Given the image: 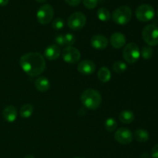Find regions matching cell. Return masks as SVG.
<instances>
[{
	"mask_svg": "<svg viewBox=\"0 0 158 158\" xmlns=\"http://www.w3.org/2000/svg\"><path fill=\"white\" fill-rule=\"evenodd\" d=\"M19 63L22 69L32 77L43 73L46 66L43 56L37 52H27L23 55Z\"/></svg>",
	"mask_w": 158,
	"mask_h": 158,
	"instance_id": "cell-1",
	"label": "cell"
},
{
	"mask_svg": "<svg viewBox=\"0 0 158 158\" xmlns=\"http://www.w3.org/2000/svg\"><path fill=\"white\" fill-rule=\"evenodd\" d=\"M80 100L85 107L95 110L101 104L102 97L99 91L94 89H86L82 93Z\"/></svg>",
	"mask_w": 158,
	"mask_h": 158,
	"instance_id": "cell-2",
	"label": "cell"
},
{
	"mask_svg": "<svg viewBox=\"0 0 158 158\" xmlns=\"http://www.w3.org/2000/svg\"><path fill=\"white\" fill-rule=\"evenodd\" d=\"M132 18V11L129 6H122L116 9L112 15L113 21L120 26L127 25Z\"/></svg>",
	"mask_w": 158,
	"mask_h": 158,
	"instance_id": "cell-3",
	"label": "cell"
},
{
	"mask_svg": "<svg viewBox=\"0 0 158 158\" xmlns=\"http://www.w3.org/2000/svg\"><path fill=\"white\" fill-rule=\"evenodd\" d=\"M142 37L149 46H155L158 44V27L155 25H148L142 31Z\"/></svg>",
	"mask_w": 158,
	"mask_h": 158,
	"instance_id": "cell-4",
	"label": "cell"
},
{
	"mask_svg": "<svg viewBox=\"0 0 158 158\" xmlns=\"http://www.w3.org/2000/svg\"><path fill=\"white\" fill-rule=\"evenodd\" d=\"M123 56L127 63L131 64L136 63L140 56L139 46L134 43H128L123 50Z\"/></svg>",
	"mask_w": 158,
	"mask_h": 158,
	"instance_id": "cell-5",
	"label": "cell"
},
{
	"mask_svg": "<svg viewBox=\"0 0 158 158\" xmlns=\"http://www.w3.org/2000/svg\"><path fill=\"white\" fill-rule=\"evenodd\" d=\"M135 15L139 21L146 23L154 19L155 15V11L151 5L143 4L137 8Z\"/></svg>",
	"mask_w": 158,
	"mask_h": 158,
	"instance_id": "cell-6",
	"label": "cell"
},
{
	"mask_svg": "<svg viewBox=\"0 0 158 158\" xmlns=\"http://www.w3.org/2000/svg\"><path fill=\"white\" fill-rule=\"evenodd\" d=\"M54 15V9L49 4L43 5L39 9L36 13V18L39 23L42 25H47L52 20Z\"/></svg>",
	"mask_w": 158,
	"mask_h": 158,
	"instance_id": "cell-7",
	"label": "cell"
},
{
	"mask_svg": "<svg viewBox=\"0 0 158 158\" xmlns=\"http://www.w3.org/2000/svg\"><path fill=\"white\" fill-rule=\"evenodd\" d=\"M86 22V17L83 12H76L71 14L67 20V25L69 29L73 30H80L85 26Z\"/></svg>",
	"mask_w": 158,
	"mask_h": 158,
	"instance_id": "cell-8",
	"label": "cell"
},
{
	"mask_svg": "<svg viewBox=\"0 0 158 158\" xmlns=\"http://www.w3.org/2000/svg\"><path fill=\"white\" fill-rule=\"evenodd\" d=\"M62 57L66 63L76 64L80 60V52L73 46H67L62 51Z\"/></svg>",
	"mask_w": 158,
	"mask_h": 158,
	"instance_id": "cell-9",
	"label": "cell"
},
{
	"mask_svg": "<svg viewBox=\"0 0 158 158\" xmlns=\"http://www.w3.org/2000/svg\"><path fill=\"white\" fill-rule=\"evenodd\" d=\"M114 138H115V140L118 143L126 145L129 144V143H131L132 142L133 138H134V135H133L132 132L129 129L122 127L116 131Z\"/></svg>",
	"mask_w": 158,
	"mask_h": 158,
	"instance_id": "cell-10",
	"label": "cell"
},
{
	"mask_svg": "<svg viewBox=\"0 0 158 158\" xmlns=\"http://www.w3.org/2000/svg\"><path fill=\"white\" fill-rule=\"evenodd\" d=\"M77 70L83 75H91L96 70V65L93 61L89 60H83L79 63Z\"/></svg>",
	"mask_w": 158,
	"mask_h": 158,
	"instance_id": "cell-11",
	"label": "cell"
},
{
	"mask_svg": "<svg viewBox=\"0 0 158 158\" xmlns=\"http://www.w3.org/2000/svg\"><path fill=\"white\" fill-rule=\"evenodd\" d=\"M107 38L103 35H95L91 38L90 45L94 49L98 50L105 49L108 46Z\"/></svg>",
	"mask_w": 158,
	"mask_h": 158,
	"instance_id": "cell-12",
	"label": "cell"
},
{
	"mask_svg": "<svg viewBox=\"0 0 158 158\" xmlns=\"http://www.w3.org/2000/svg\"><path fill=\"white\" fill-rule=\"evenodd\" d=\"M111 45L115 49H120L126 44V37L121 32H114L111 35L110 39Z\"/></svg>",
	"mask_w": 158,
	"mask_h": 158,
	"instance_id": "cell-13",
	"label": "cell"
},
{
	"mask_svg": "<svg viewBox=\"0 0 158 158\" xmlns=\"http://www.w3.org/2000/svg\"><path fill=\"white\" fill-rule=\"evenodd\" d=\"M60 53H61V51H60V47L55 44L50 45L46 47L44 51L45 57L50 61L57 60L60 57Z\"/></svg>",
	"mask_w": 158,
	"mask_h": 158,
	"instance_id": "cell-14",
	"label": "cell"
},
{
	"mask_svg": "<svg viewBox=\"0 0 158 158\" xmlns=\"http://www.w3.org/2000/svg\"><path fill=\"white\" fill-rule=\"evenodd\" d=\"M3 117L8 123H13L17 118L16 108L13 106H8L3 110Z\"/></svg>",
	"mask_w": 158,
	"mask_h": 158,
	"instance_id": "cell-15",
	"label": "cell"
},
{
	"mask_svg": "<svg viewBox=\"0 0 158 158\" xmlns=\"http://www.w3.org/2000/svg\"><path fill=\"white\" fill-rule=\"evenodd\" d=\"M35 86L40 92H46L49 89L50 83L49 80L45 77H40L35 81Z\"/></svg>",
	"mask_w": 158,
	"mask_h": 158,
	"instance_id": "cell-16",
	"label": "cell"
},
{
	"mask_svg": "<svg viewBox=\"0 0 158 158\" xmlns=\"http://www.w3.org/2000/svg\"><path fill=\"white\" fill-rule=\"evenodd\" d=\"M134 117H134V113L128 110L121 111L119 115V119H120V122H122L123 123H126V124L132 123L134 120Z\"/></svg>",
	"mask_w": 158,
	"mask_h": 158,
	"instance_id": "cell-17",
	"label": "cell"
},
{
	"mask_svg": "<svg viewBox=\"0 0 158 158\" xmlns=\"http://www.w3.org/2000/svg\"><path fill=\"white\" fill-rule=\"evenodd\" d=\"M97 76H98V79L100 80V81H101L102 83H107L110 80L111 73L107 67L103 66L99 69Z\"/></svg>",
	"mask_w": 158,
	"mask_h": 158,
	"instance_id": "cell-18",
	"label": "cell"
},
{
	"mask_svg": "<svg viewBox=\"0 0 158 158\" xmlns=\"http://www.w3.org/2000/svg\"><path fill=\"white\" fill-rule=\"evenodd\" d=\"M134 137L138 142H146L149 139V134L148 131L142 128H139L134 133Z\"/></svg>",
	"mask_w": 158,
	"mask_h": 158,
	"instance_id": "cell-19",
	"label": "cell"
},
{
	"mask_svg": "<svg viewBox=\"0 0 158 158\" xmlns=\"http://www.w3.org/2000/svg\"><path fill=\"white\" fill-rule=\"evenodd\" d=\"M33 114V106L29 103L24 104L20 109V116L23 118H29Z\"/></svg>",
	"mask_w": 158,
	"mask_h": 158,
	"instance_id": "cell-20",
	"label": "cell"
},
{
	"mask_svg": "<svg viewBox=\"0 0 158 158\" xmlns=\"http://www.w3.org/2000/svg\"><path fill=\"white\" fill-rule=\"evenodd\" d=\"M97 18L102 22H107L110 19V12L104 7L100 8L97 12Z\"/></svg>",
	"mask_w": 158,
	"mask_h": 158,
	"instance_id": "cell-21",
	"label": "cell"
},
{
	"mask_svg": "<svg viewBox=\"0 0 158 158\" xmlns=\"http://www.w3.org/2000/svg\"><path fill=\"white\" fill-rule=\"evenodd\" d=\"M127 66L124 62H122L120 60H117L113 64V69L117 73H123L126 71Z\"/></svg>",
	"mask_w": 158,
	"mask_h": 158,
	"instance_id": "cell-22",
	"label": "cell"
},
{
	"mask_svg": "<svg viewBox=\"0 0 158 158\" xmlns=\"http://www.w3.org/2000/svg\"><path fill=\"white\" fill-rule=\"evenodd\" d=\"M104 127L106 128V130L109 132H114V131H116L117 127V121L114 120V118H108L107 120L105 121Z\"/></svg>",
	"mask_w": 158,
	"mask_h": 158,
	"instance_id": "cell-23",
	"label": "cell"
},
{
	"mask_svg": "<svg viewBox=\"0 0 158 158\" xmlns=\"http://www.w3.org/2000/svg\"><path fill=\"white\" fill-rule=\"evenodd\" d=\"M140 55L144 60H150L154 55V50L151 46H144L140 52Z\"/></svg>",
	"mask_w": 158,
	"mask_h": 158,
	"instance_id": "cell-24",
	"label": "cell"
},
{
	"mask_svg": "<svg viewBox=\"0 0 158 158\" xmlns=\"http://www.w3.org/2000/svg\"><path fill=\"white\" fill-rule=\"evenodd\" d=\"M64 20L61 18H57L56 19H54V21L52 22V27L53 28L56 30H60V29H63L64 27Z\"/></svg>",
	"mask_w": 158,
	"mask_h": 158,
	"instance_id": "cell-25",
	"label": "cell"
},
{
	"mask_svg": "<svg viewBox=\"0 0 158 158\" xmlns=\"http://www.w3.org/2000/svg\"><path fill=\"white\" fill-rule=\"evenodd\" d=\"M65 39V44L67 45L68 46H73V45L76 42V37L72 33H66L64 35Z\"/></svg>",
	"mask_w": 158,
	"mask_h": 158,
	"instance_id": "cell-26",
	"label": "cell"
},
{
	"mask_svg": "<svg viewBox=\"0 0 158 158\" xmlns=\"http://www.w3.org/2000/svg\"><path fill=\"white\" fill-rule=\"evenodd\" d=\"M83 3L88 9H93L97 6L98 0H83Z\"/></svg>",
	"mask_w": 158,
	"mask_h": 158,
	"instance_id": "cell-27",
	"label": "cell"
},
{
	"mask_svg": "<svg viewBox=\"0 0 158 158\" xmlns=\"http://www.w3.org/2000/svg\"><path fill=\"white\" fill-rule=\"evenodd\" d=\"M55 41L56 43L57 46H63L65 45V39L63 35H58L55 39Z\"/></svg>",
	"mask_w": 158,
	"mask_h": 158,
	"instance_id": "cell-28",
	"label": "cell"
},
{
	"mask_svg": "<svg viewBox=\"0 0 158 158\" xmlns=\"http://www.w3.org/2000/svg\"><path fill=\"white\" fill-rule=\"evenodd\" d=\"M69 6H77L80 5L81 0H64Z\"/></svg>",
	"mask_w": 158,
	"mask_h": 158,
	"instance_id": "cell-29",
	"label": "cell"
},
{
	"mask_svg": "<svg viewBox=\"0 0 158 158\" xmlns=\"http://www.w3.org/2000/svg\"><path fill=\"white\" fill-rule=\"evenodd\" d=\"M151 157L153 158H158V144L155 145L151 150Z\"/></svg>",
	"mask_w": 158,
	"mask_h": 158,
	"instance_id": "cell-30",
	"label": "cell"
},
{
	"mask_svg": "<svg viewBox=\"0 0 158 158\" xmlns=\"http://www.w3.org/2000/svg\"><path fill=\"white\" fill-rule=\"evenodd\" d=\"M9 0H0V6H6L9 3Z\"/></svg>",
	"mask_w": 158,
	"mask_h": 158,
	"instance_id": "cell-31",
	"label": "cell"
},
{
	"mask_svg": "<svg viewBox=\"0 0 158 158\" xmlns=\"http://www.w3.org/2000/svg\"><path fill=\"white\" fill-rule=\"evenodd\" d=\"M140 158H151V156H150V154H148V153H143V154L140 156Z\"/></svg>",
	"mask_w": 158,
	"mask_h": 158,
	"instance_id": "cell-32",
	"label": "cell"
},
{
	"mask_svg": "<svg viewBox=\"0 0 158 158\" xmlns=\"http://www.w3.org/2000/svg\"><path fill=\"white\" fill-rule=\"evenodd\" d=\"M35 1H36L37 2H39V3H43V2H45L46 0H35Z\"/></svg>",
	"mask_w": 158,
	"mask_h": 158,
	"instance_id": "cell-33",
	"label": "cell"
},
{
	"mask_svg": "<svg viewBox=\"0 0 158 158\" xmlns=\"http://www.w3.org/2000/svg\"><path fill=\"white\" fill-rule=\"evenodd\" d=\"M24 158H35V157L32 155H27V156H26Z\"/></svg>",
	"mask_w": 158,
	"mask_h": 158,
	"instance_id": "cell-34",
	"label": "cell"
},
{
	"mask_svg": "<svg viewBox=\"0 0 158 158\" xmlns=\"http://www.w3.org/2000/svg\"><path fill=\"white\" fill-rule=\"evenodd\" d=\"M157 17H158V10H157Z\"/></svg>",
	"mask_w": 158,
	"mask_h": 158,
	"instance_id": "cell-35",
	"label": "cell"
},
{
	"mask_svg": "<svg viewBox=\"0 0 158 158\" xmlns=\"http://www.w3.org/2000/svg\"><path fill=\"white\" fill-rule=\"evenodd\" d=\"M74 158H80V157H74Z\"/></svg>",
	"mask_w": 158,
	"mask_h": 158,
	"instance_id": "cell-36",
	"label": "cell"
}]
</instances>
